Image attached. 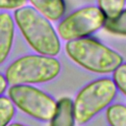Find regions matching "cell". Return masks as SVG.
I'll return each mask as SVG.
<instances>
[{"label":"cell","mask_w":126,"mask_h":126,"mask_svg":"<svg viewBox=\"0 0 126 126\" xmlns=\"http://www.w3.org/2000/svg\"><path fill=\"white\" fill-rule=\"evenodd\" d=\"M7 87H8V82H7V80H6L5 76L0 73V96H1V94H3L4 92L7 90Z\"/></svg>","instance_id":"obj_16"},{"label":"cell","mask_w":126,"mask_h":126,"mask_svg":"<svg viewBox=\"0 0 126 126\" xmlns=\"http://www.w3.org/2000/svg\"><path fill=\"white\" fill-rule=\"evenodd\" d=\"M117 91L115 83L110 78H100L85 86L73 101L75 121L80 125L89 122L111 104Z\"/></svg>","instance_id":"obj_4"},{"label":"cell","mask_w":126,"mask_h":126,"mask_svg":"<svg viewBox=\"0 0 126 126\" xmlns=\"http://www.w3.org/2000/svg\"><path fill=\"white\" fill-rule=\"evenodd\" d=\"M8 126H26V125L21 124V123H11V124H9Z\"/></svg>","instance_id":"obj_17"},{"label":"cell","mask_w":126,"mask_h":126,"mask_svg":"<svg viewBox=\"0 0 126 126\" xmlns=\"http://www.w3.org/2000/svg\"><path fill=\"white\" fill-rule=\"evenodd\" d=\"M105 20L97 6H86L62 19L57 26V34L66 41L88 37L103 28Z\"/></svg>","instance_id":"obj_6"},{"label":"cell","mask_w":126,"mask_h":126,"mask_svg":"<svg viewBox=\"0 0 126 126\" xmlns=\"http://www.w3.org/2000/svg\"><path fill=\"white\" fill-rule=\"evenodd\" d=\"M75 122L73 100L70 97L60 98L57 101L49 126H75Z\"/></svg>","instance_id":"obj_8"},{"label":"cell","mask_w":126,"mask_h":126,"mask_svg":"<svg viewBox=\"0 0 126 126\" xmlns=\"http://www.w3.org/2000/svg\"><path fill=\"white\" fill-rule=\"evenodd\" d=\"M8 97L23 112L40 121H50L57 104L49 94L32 85H11Z\"/></svg>","instance_id":"obj_5"},{"label":"cell","mask_w":126,"mask_h":126,"mask_svg":"<svg viewBox=\"0 0 126 126\" xmlns=\"http://www.w3.org/2000/svg\"><path fill=\"white\" fill-rule=\"evenodd\" d=\"M126 0H97V7L102 11L106 19L116 17L124 8Z\"/></svg>","instance_id":"obj_12"},{"label":"cell","mask_w":126,"mask_h":126,"mask_svg":"<svg viewBox=\"0 0 126 126\" xmlns=\"http://www.w3.org/2000/svg\"><path fill=\"white\" fill-rule=\"evenodd\" d=\"M33 9L49 21H58L64 16V0H29Z\"/></svg>","instance_id":"obj_9"},{"label":"cell","mask_w":126,"mask_h":126,"mask_svg":"<svg viewBox=\"0 0 126 126\" xmlns=\"http://www.w3.org/2000/svg\"><path fill=\"white\" fill-rule=\"evenodd\" d=\"M112 80L115 83L117 90L126 96V63H122L114 72Z\"/></svg>","instance_id":"obj_14"},{"label":"cell","mask_w":126,"mask_h":126,"mask_svg":"<svg viewBox=\"0 0 126 126\" xmlns=\"http://www.w3.org/2000/svg\"><path fill=\"white\" fill-rule=\"evenodd\" d=\"M14 103L8 96H0V126H8L15 115Z\"/></svg>","instance_id":"obj_13"},{"label":"cell","mask_w":126,"mask_h":126,"mask_svg":"<svg viewBox=\"0 0 126 126\" xmlns=\"http://www.w3.org/2000/svg\"><path fill=\"white\" fill-rule=\"evenodd\" d=\"M65 51L76 64L96 74L113 73L123 63L117 51L89 36L67 41Z\"/></svg>","instance_id":"obj_2"},{"label":"cell","mask_w":126,"mask_h":126,"mask_svg":"<svg viewBox=\"0 0 126 126\" xmlns=\"http://www.w3.org/2000/svg\"><path fill=\"white\" fill-rule=\"evenodd\" d=\"M14 21L28 44L37 54L55 57L60 52L59 36L50 21L32 6L15 10Z\"/></svg>","instance_id":"obj_1"},{"label":"cell","mask_w":126,"mask_h":126,"mask_svg":"<svg viewBox=\"0 0 126 126\" xmlns=\"http://www.w3.org/2000/svg\"><path fill=\"white\" fill-rule=\"evenodd\" d=\"M60 71L61 64L55 57L29 54L12 62L4 76L10 85H32L52 81Z\"/></svg>","instance_id":"obj_3"},{"label":"cell","mask_w":126,"mask_h":126,"mask_svg":"<svg viewBox=\"0 0 126 126\" xmlns=\"http://www.w3.org/2000/svg\"><path fill=\"white\" fill-rule=\"evenodd\" d=\"M105 116L109 126H126V105L110 104L106 108Z\"/></svg>","instance_id":"obj_10"},{"label":"cell","mask_w":126,"mask_h":126,"mask_svg":"<svg viewBox=\"0 0 126 126\" xmlns=\"http://www.w3.org/2000/svg\"><path fill=\"white\" fill-rule=\"evenodd\" d=\"M103 28L106 32L112 34L126 36V8H124L116 17L106 19Z\"/></svg>","instance_id":"obj_11"},{"label":"cell","mask_w":126,"mask_h":126,"mask_svg":"<svg viewBox=\"0 0 126 126\" xmlns=\"http://www.w3.org/2000/svg\"><path fill=\"white\" fill-rule=\"evenodd\" d=\"M15 36V21L8 12L0 13V65L8 58Z\"/></svg>","instance_id":"obj_7"},{"label":"cell","mask_w":126,"mask_h":126,"mask_svg":"<svg viewBox=\"0 0 126 126\" xmlns=\"http://www.w3.org/2000/svg\"><path fill=\"white\" fill-rule=\"evenodd\" d=\"M28 0H0V10H17L26 6Z\"/></svg>","instance_id":"obj_15"}]
</instances>
